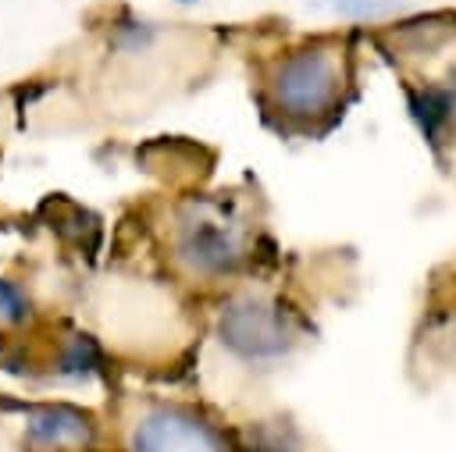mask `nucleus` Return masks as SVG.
Masks as SVG:
<instances>
[{
	"instance_id": "obj_6",
	"label": "nucleus",
	"mask_w": 456,
	"mask_h": 452,
	"mask_svg": "<svg viewBox=\"0 0 456 452\" xmlns=\"http://www.w3.org/2000/svg\"><path fill=\"white\" fill-rule=\"evenodd\" d=\"M410 110H413V117H417L420 132H424V135H435V132H438V128L449 121L452 100H449V93H445V89H435V85H428V89L413 93V100H410Z\"/></svg>"
},
{
	"instance_id": "obj_5",
	"label": "nucleus",
	"mask_w": 456,
	"mask_h": 452,
	"mask_svg": "<svg viewBox=\"0 0 456 452\" xmlns=\"http://www.w3.org/2000/svg\"><path fill=\"white\" fill-rule=\"evenodd\" d=\"M25 434L32 445H43V448H82L93 441V420L89 413L64 406V402L36 406L28 413Z\"/></svg>"
},
{
	"instance_id": "obj_4",
	"label": "nucleus",
	"mask_w": 456,
	"mask_h": 452,
	"mask_svg": "<svg viewBox=\"0 0 456 452\" xmlns=\"http://www.w3.org/2000/svg\"><path fill=\"white\" fill-rule=\"evenodd\" d=\"M128 452H232V441L189 406H150L128 431Z\"/></svg>"
},
{
	"instance_id": "obj_1",
	"label": "nucleus",
	"mask_w": 456,
	"mask_h": 452,
	"mask_svg": "<svg viewBox=\"0 0 456 452\" xmlns=\"http://www.w3.org/2000/svg\"><path fill=\"white\" fill-rule=\"evenodd\" d=\"M346 82L342 53L335 46H299L274 61L267 93L289 117H317L335 107Z\"/></svg>"
},
{
	"instance_id": "obj_7",
	"label": "nucleus",
	"mask_w": 456,
	"mask_h": 452,
	"mask_svg": "<svg viewBox=\"0 0 456 452\" xmlns=\"http://www.w3.org/2000/svg\"><path fill=\"white\" fill-rule=\"evenodd\" d=\"M338 18L349 21H385L406 7V0H331Z\"/></svg>"
},
{
	"instance_id": "obj_8",
	"label": "nucleus",
	"mask_w": 456,
	"mask_h": 452,
	"mask_svg": "<svg viewBox=\"0 0 456 452\" xmlns=\"http://www.w3.org/2000/svg\"><path fill=\"white\" fill-rule=\"evenodd\" d=\"M28 317V299L14 281H0V327L21 324Z\"/></svg>"
},
{
	"instance_id": "obj_2",
	"label": "nucleus",
	"mask_w": 456,
	"mask_h": 452,
	"mask_svg": "<svg viewBox=\"0 0 456 452\" xmlns=\"http://www.w3.org/2000/svg\"><path fill=\"white\" fill-rule=\"evenodd\" d=\"M217 338L235 356L249 363H267V359H281L292 349L296 331H292L289 313L278 303L260 299V295H239L221 306Z\"/></svg>"
},
{
	"instance_id": "obj_9",
	"label": "nucleus",
	"mask_w": 456,
	"mask_h": 452,
	"mask_svg": "<svg viewBox=\"0 0 456 452\" xmlns=\"http://www.w3.org/2000/svg\"><path fill=\"white\" fill-rule=\"evenodd\" d=\"M178 4H196V0H178Z\"/></svg>"
},
{
	"instance_id": "obj_3",
	"label": "nucleus",
	"mask_w": 456,
	"mask_h": 452,
	"mask_svg": "<svg viewBox=\"0 0 456 452\" xmlns=\"http://www.w3.org/2000/svg\"><path fill=\"white\" fill-rule=\"evenodd\" d=\"M178 260L196 274H224L242 260V228L221 203H192L178 221Z\"/></svg>"
}]
</instances>
